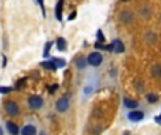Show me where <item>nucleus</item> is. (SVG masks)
<instances>
[{
    "label": "nucleus",
    "instance_id": "obj_4",
    "mask_svg": "<svg viewBox=\"0 0 161 135\" xmlns=\"http://www.w3.org/2000/svg\"><path fill=\"white\" fill-rule=\"evenodd\" d=\"M4 110H6V113L10 114V115H17L18 114V106L14 101H11V100L4 103Z\"/></svg>",
    "mask_w": 161,
    "mask_h": 135
},
{
    "label": "nucleus",
    "instance_id": "obj_21",
    "mask_svg": "<svg viewBox=\"0 0 161 135\" xmlns=\"http://www.w3.org/2000/svg\"><path fill=\"white\" fill-rule=\"evenodd\" d=\"M24 83H26V79L23 77V79H20V80H18L17 83H16V89H17V90H18V89L21 87V86H23V84H24Z\"/></svg>",
    "mask_w": 161,
    "mask_h": 135
},
{
    "label": "nucleus",
    "instance_id": "obj_5",
    "mask_svg": "<svg viewBox=\"0 0 161 135\" xmlns=\"http://www.w3.org/2000/svg\"><path fill=\"white\" fill-rule=\"evenodd\" d=\"M133 18H134V16H133V13L130 10H123V11H120V14H119V20H120L122 23H125V24L132 23Z\"/></svg>",
    "mask_w": 161,
    "mask_h": 135
},
{
    "label": "nucleus",
    "instance_id": "obj_27",
    "mask_svg": "<svg viewBox=\"0 0 161 135\" xmlns=\"http://www.w3.org/2000/svg\"><path fill=\"white\" fill-rule=\"evenodd\" d=\"M0 135H3V130L2 128H0Z\"/></svg>",
    "mask_w": 161,
    "mask_h": 135
},
{
    "label": "nucleus",
    "instance_id": "obj_24",
    "mask_svg": "<svg viewBox=\"0 0 161 135\" xmlns=\"http://www.w3.org/2000/svg\"><path fill=\"white\" fill-rule=\"evenodd\" d=\"M95 47L98 48V49H106V47H105V45H102V42H96Z\"/></svg>",
    "mask_w": 161,
    "mask_h": 135
},
{
    "label": "nucleus",
    "instance_id": "obj_14",
    "mask_svg": "<svg viewBox=\"0 0 161 135\" xmlns=\"http://www.w3.org/2000/svg\"><path fill=\"white\" fill-rule=\"evenodd\" d=\"M86 63H88V61L85 58H78L77 61H75V65H77L78 69H84L85 66H86Z\"/></svg>",
    "mask_w": 161,
    "mask_h": 135
},
{
    "label": "nucleus",
    "instance_id": "obj_18",
    "mask_svg": "<svg viewBox=\"0 0 161 135\" xmlns=\"http://www.w3.org/2000/svg\"><path fill=\"white\" fill-rule=\"evenodd\" d=\"M51 45H52V42H47L45 44V48H44V58H48L50 56V48H51Z\"/></svg>",
    "mask_w": 161,
    "mask_h": 135
},
{
    "label": "nucleus",
    "instance_id": "obj_6",
    "mask_svg": "<svg viewBox=\"0 0 161 135\" xmlns=\"http://www.w3.org/2000/svg\"><path fill=\"white\" fill-rule=\"evenodd\" d=\"M127 118L133 123H137V121H141L144 118V113L143 111H139V110H133L127 114Z\"/></svg>",
    "mask_w": 161,
    "mask_h": 135
},
{
    "label": "nucleus",
    "instance_id": "obj_1",
    "mask_svg": "<svg viewBox=\"0 0 161 135\" xmlns=\"http://www.w3.org/2000/svg\"><path fill=\"white\" fill-rule=\"evenodd\" d=\"M86 61H88V63L91 66H99L100 63H102V61H103L102 54H99V52H91V54L88 55Z\"/></svg>",
    "mask_w": 161,
    "mask_h": 135
},
{
    "label": "nucleus",
    "instance_id": "obj_9",
    "mask_svg": "<svg viewBox=\"0 0 161 135\" xmlns=\"http://www.w3.org/2000/svg\"><path fill=\"white\" fill-rule=\"evenodd\" d=\"M6 128H7V131L10 132L11 135H18V128L14 123H11V121L6 123Z\"/></svg>",
    "mask_w": 161,
    "mask_h": 135
},
{
    "label": "nucleus",
    "instance_id": "obj_16",
    "mask_svg": "<svg viewBox=\"0 0 161 135\" xmlns=\"http://www.w3.org/2000/svg\"><path fill=\"white\" fill-rule=\"evenodd\" d=\"M52 63H54L57 68H64V66H65V61H64V59H59V58H54L52 59Z\"/></svg>",
    "mask_w": 161,
    "mask_h": 135
},
{
    "label": "nucleus",
    "instance_id": "obj_28",
    "mask_svg": "<svg viewBox=\"0 0 161 135\" xmlns=\"http://www.w3.org/2000/svg\"><path fill=\"white\" fill-rule=\"evenodd\" d=\"M122 2H129V0H122Z\"/></svg>",
    "mask_w": 161,
    "mask_h": 135
},
{
    "label": "nucleus",
    "instance_id": "obj_22",
    "mask_svg": "<svg viewBox=\"0 0 161 135\" xmlns=\"http://www.w3.org/2000/svg\"><path fill=\"white\" fill-rule=\"evenodd\" d=\"M103 41H105V37H103L102 31L99 30V31H98V42H103Z\"/></svg>",
    "mask_w": 161,
    "mask_h": 135
},
{
    "label": "nucleus",
    "instance_id": "obj_8",
    "mask_svg": "<svg viewBox=\"0 0 161 135\" xmlns=\"http://www.w3.org/2000/svg\"><path fill=\"white\" fill-rule=\"evenodd\" d=\"M62 4H64V0H58V3H57V7H55V17L58 21L62 20Z\"/></svg>",
    "mask_w": 161,
    "mask_h": 135
},
{
    "label": "nucleus",
    "instance_id": "obj_12",
    "mask_svg": "<svg viewBox=\"0 0 161 135\" xmlns=\"http://www.w3.org/2000/svg\"><path fill=\"white\" fill-rule=\"evenodd\" d=\"M151 76H154L155 79L161 77V65H154L151 68Z\"/></svg>",
    "mask_w": 161,
    "mask_h": 135
},
{
    "label": "nucleus",
    "instance_id": "obj_15",
    "mask_svg": "<svg viewBox=\"0 0 161 135\" xmlns=\"http://www.w3.org/2000/svg\"><path fill=\"white\" fill-rule=\"evenodd\" d=\"M146 99L148 103H151V104H154V103H157L158 100V96L155 94V93H148V94L146 96Z\"/></svg>",
    "mask_w": 161,
    "mask_h": 135
},
{
    "label": "nucleus",
    "instance_id": "obj_17",
    "mask_svg": "<svg viewBox=\"0 0 161 135\" xmlns=\"http://www.w3.org/2000/svg\"><path fill=\"white\" fill-rule=\"evenodd\" d=\"M41 66L45 68V69H50V70H55V69H57V66L52 63V61H51V62H41Z\"/></svg>",
    "mask_w": 161,
    "mask_h": 135
},
{
    "label": "nucleus",
    "instance_id": "obj_13",
    "mask_svg": "<svg viewBox=\"0 0 161 135\" xmlns=\"http://www.w3.org/2000/svg\"><path fill=\"white\" fill-rule=\"evenodd\" d=\"M57 48H58L59 51H65L66 49V41L64 40L62 37H59L58 40H57Z\"/></svg>",
    "mask_w": 161,
    "mask_h": 135
},
{
    "label": "nucleus",
    "instance_id": "obj_3",
    "mask_svg": "<svg viewBox=\"0 0 161 135\" xmlns=\"http://www.w3.org/2000/svg\"><path fill=\"white\" fill-rule=\"evenodd\" d=\"M28 106L33 110H38L43 107V99L40 96H30L28 97Z\"/></svg>",
    "mask_w": 161,
    "mask_h": 135
},
{
    "label": "nucleus",
    "instance_id": "obj_20",
    "mask_svg": "<svg viewBox=\"0 0 161 135\" xmlns=\"http://www.w3.org/2000/svg\"><path fill=\"white\" fill-rule=\"evenodd\" d=\"M57 89H58V84H51V86L48 87V91H50V94H54L55 91H57Z\"/></svg>",
    "mask_w": 161,
    "mask_h": 135
},
{
    "label": "nucleus",
    "instance_id": "obj_2",
    "mask_svg": "<svg viewBox=\"0 0 161 135\" xmlns=\"http://www.w3.org/2000/svg\"><path fill=\"white\" fill-rule=\"evenodd\" d=\"M106 49L112 52H116V54H122V52L125 51V45H123V42L120 40H114L110 45H107Z\"/></svg>",
    "mask_w": 161,
    "mask_h": 135
},
{
    "label": "nucleus",
    "instance_id": "obj_19",
    "mask_svg": "<svg viewBox=\"0 0 161 135\" xmlns=\"http://www.w3.org/2000/svg\"><path fill=\"white\" fill-rule=\"evenodd\" d=\"M11 91V87H9V86H0V93H10Z\"/></svg>",
    "mask_w": 161,
    "mask_h": 135
},
{
    "label": "nucleus",
    "instance_id": "obj_11",
    "mask_svg": "<svg viewBox=\"0 0 161 135\" xmlns=\"http://www.w3.org/2000/svg\"><path fill=\"white\" fill-rule=\"evenodd\" d=\"M125 106L130 110H134L139 107V101H136V100H132V99H125Z\"/></svg>",
    "mask_w": 161,
    "mask_h": 135
},
{
    "label": "nucleus",
    "instance_id": "obj_25",
    "mask_svg": "<svg viewBox=\"0 0 161 135\" xmlns=\"http://www.w3.org/2000/svg\"><path fill=\"white\" fill-rule=\"evenodd\" d=\"M75 16H77V13H72V14L69 16V20H73V18H75Z\"/></svg>",
    "mask_w": 161,
    "mask_h": 135
},
{
    "label": "nucleus",
    "instance_id": "obj_7",
    "mask_svg": "<svg viewBox=\"0 0 161 135\" xmlns=\"http://www.w3.org/2000/svg\"><path fill=\"white\" fill-rule=\"evenodd\" d=\"M57 110H58L59 113H64V111H66L68 110V107H69V101H68V97H61V99L57 101Z\"/></svg>",
    "mask_w": 161,
    "mask_h": 135
},
{
    "label": "nucleus",
    "instance_id": "obj_26",
    "mask_svg": "<svg viewBox=\"0 0 161 135\" xmlns=\"http://www.w3.org/2000/svg\"><path fill=\"white\" fill-rule=\"evenodd\" d=\"M155 121H157V123H160V124H161V115H160V117H157V118H155Z\"/></svg>",
    "mask_w": 161,
    "mask_h": 135
},
{
    "label": "nucleus",
    "instance_id": "obj_23",
    "mask_svg": "<svg viewBox=\"0 0 161 135\" xmlns=\"http://www.w3.org/2000/svg\"><path fill=\"white\" fill-rule=\"evenodd\" d=\"M147 40L153 41V42H154V41H155V37H154V34L153 33H147Z\"/></svg>",
    "mask_w": 161,
    "mask_h": 135
},
{
    "label": "nucleus",
    "instance_id": "obj_10",
    "mask_svg": "<svg viewBox=\"0 0 161 135\" xmlns=\"http://www.w3.org/2000/svg\"><path fill=\"white\" fill-rule=\"evenodd\" d=\"M36 134H37V130L33 125H26L21 130V135H36Z\"/></svg>",
    "mask_w": 161,
    "mask_h": 135
}]
</instances>
